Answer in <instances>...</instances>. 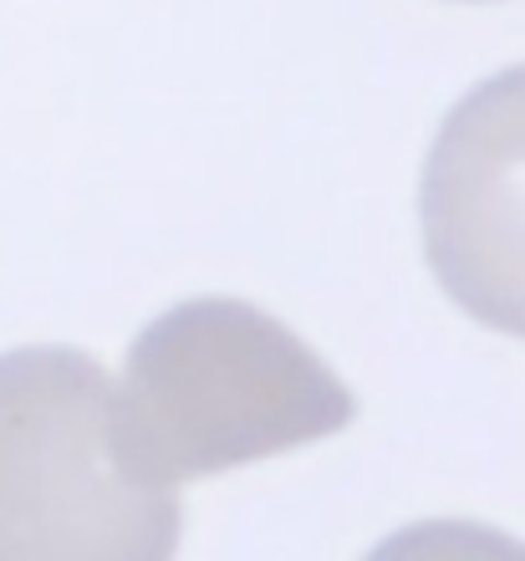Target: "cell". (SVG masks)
<instances>
[{"mask_svg": "<svg viewBox=\"0 0 525 561\" xmlns=\"http://www.w3.org/2000/svg\"><path fill=\"white\" fill-rule=\"evenodd\" d=\"M184 511L77 347L0 353V561H169Z\"/></svg>", "mask_w": 525, "mask_h": 561, "instance_id": "obj_1", "label": "cell"}, {"mask_svg": "<svg viewBox=\"0 0 525 561\" xmlns=\"http://www.w3.org/2000/svg\"><path fill=\"white\" fill-rule=\"evenodd\" d=\"M117 393L133 449L174 485L332 439L357 419L352 388L307 342L235 296H194L153 317Z\"/></svg>", "mask_w": 525, "mask_h": 561, "instance_id": "obj_2", "label": "cell"}, {"mask_svg": "<svg viewBox=\"0 0 525 561\" xmlns=\"http://www.w3.org/2000/svg\"><path fill=\"white\" fill-rule=\"evenodd\" d=\"M419 220L454 307L525 337V61L469 88L438 123Z\"/></svg>", "mask_w": 525, "mask_h": 561, "instance_id": "obj_3", "label": "cell"}]
</instances>
